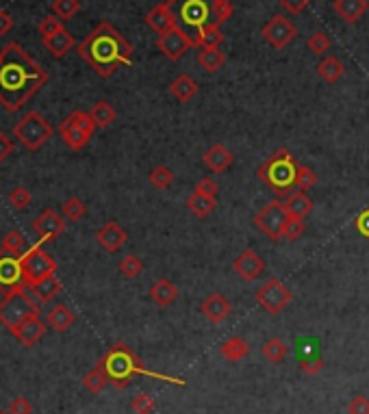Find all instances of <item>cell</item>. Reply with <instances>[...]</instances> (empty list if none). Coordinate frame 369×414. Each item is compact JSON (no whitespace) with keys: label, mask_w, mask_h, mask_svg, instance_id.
<instances>
[{"label":"cell","mask_w":369,"mask_h":414,"mask_svg":"<svg viewBox=\"0 0 369 414\" xmlns=\"http://www.w3.org/2000/svg\"><path fill=\"white\" fill-rule=\"evenodd\" d=\"M232 269H235V273H237L243 282H255L257 278L263 276V271H265V261H263L255 250H243V252L232 261Z\"/></svg>","instance_id":"2e32d148"},{"label":"cell","mask_w":369,"mask_h":414,"mask_svg":"<svg viewBox=\"0 0 369 414\" xmlns=\"http://www.w3.org/2000/svg\"><path fill=\"white\" fill-rule=\"evenodd\" d=\"M259 180H263L276 195H289L296 187L298 176V163L289 154V150H276L261 168L257 170Z\"/></svg>","instance_id":"277c9868"},{"label":"cell","mask_w":369,"mask_h":414,"mask_svg":"<svg viewBox=\"0 0 369 414\" xmlns=\"http://www.w3.org/2000/svg\"><path fill=\"white\" fill-rule=\"evenodd\" d=\"M22 261V271H24V286H33L39 280L57 273V261L44 250L42 243H35L33 247L24 252Z\"/></svg>","instance_id":"52a82bcc"},{"label":"cell","mask_w":369,"mask_h":414,"mask_svg":"<svg viewBox=\"0 0 369 414\" xmlns=\"http://www.w3.org/2000/svg\"><path fill=\"white\" fill-rule=\"evenodd\" d=\"M211 11H213V18H215L213 22L222 26L224 22H228L232 18L235 7H232L230 0H213V3H211Z\"/></svg>","instance_id":"f6af8a7d"},{"label":"cell","mask_w":369,"mask_h":414,"mask_svg":"<svg viewBox=\"0 0 369 414\" xmlns=\"http://www.w3.org/2000/svg\"><path fill=\"white\" fill-rule=\"evenodd\" d=\"M261 354L265 360H269L272 364H278L287 358V354H289V345H287L282 339H269L263 343L261 347Z\"/></svg>","instance_id":"8d00e7d4"},{"label":"cell","mask_w":369,"mask_h":414,"mask_svg":"<svg viewBox=\"0 0 369 414\" xmlns=\"http://www.w3.org/2000/svg\"><path fill=\"white\" fill-rule=\"evenodd\" d=\"M70 124H74L76 129H80L83 133H87L90 137H94V133H96V124H94V119H92V115L90 113H85V111H74V113H70L68 117H65Z\"/></svg>","instance_id":"b9f144b4"},{"label":"cell","mask_w":369,"mask_h":414,"mask_svg":"<svg viewBox=\"0 0 369 414\" xmlns=\"http://www.w3.org/2000/svg\"><path fill=\"white\" fill-rule=\"evenodd\" d=\"M61 213H63V217H65L68 222H80V219L85 217V213H87V206H85V202H83V200H78V197H70V200H65V202H63Z\"/></svg>","instance_id":"ab89813d"},{"label":"cell","mask_w":369,"mask_h":414,"mask_svg":"<svg viewBox=\"0 0 369 414\" xmlns=\"http://www.w3.org/2000/svg\"><path fill=\"white\" fill-rule=\"evenodd\" d=\"M22 256L0 252V291L9 293L24 286V271H22Z\"/></svg>","instance_id":"4fadbf2b"},{"label":"cell","mask_w":369,"mask_h":414,"mask_svg":"<svg viewBox=\"0 0 369 414\" xmlns=\"http://www.w3.org/2000/svg\"><path fill=\"white\" fill-rule=\"evenodd\" d=\"M196 46L198 48H220L222 41H224V33L220 28V24L211 22L207 26H202L198 33H196Z\"/></svg>","instance_id":"4dcf8cb0"},{"label":"cell","mask_w":369,"mask_h":414,"mask_svg":"<svg viewBox=\"0 0 369 414\" xmlns=\"http://www.w3.org/2000/svg\"><path fill=\"white\" fill-rule=\"evenodd\" d=\"M278 3L289 11L292 16H298L302 11H306V7L311 5V0H278Z\"/></svg>","instance_id":"db71d44e"},{"label":"cell","mask_w":369,"mask_h":414,"mask_svg":"<svg viewBox=\"0 0 369 414\" xmlns=\"http://www.w3.org/2000/svg\"><path fill=\"white\" fill-rule=\"evenodd\" d=\"M248 354H250V345L241 337H232V339H228L220 345V356L228 362H241Z\"/></svg>","instance_id":"1f68e13d"},{"label":"cell","mask_w":369,"mask_h":414,"mask_svg":"<svg viewBox=\"0 0 369 414\" xmlns=\"http://www.w3.org/2000/svg\"><path fill=\"white\" fill-rule=\"evenodd\" d=\"M37 315H39V302L33 298L28 286L5 293V300L0 302V323L9 329Z\"/></svg>","instance_id":"5b68a950"},{"label":"cell","mask_w":369,"mask_h":414,"mask_svg":"<svg viewBox=\"0 0 369 414\" xmlns=\"http://www.w3.org/2000/svg\"><path fill=\"white\" fill-rule=\"evenodd\" d=\"M317 74L321 80H326L328 85H335V82H339L346 74V65L335 57V55H328L319 61L317 65Z\"/></svg>","instance_id":"83f0119b"},{"label":"cell","mask_w":369,"mask_h":414,"mask_svg":"<svg viewBox=\"0 0 369 414\" xmlns=\"http://www.w3.org/2000/svg\"><path fill=\"white\" fill-rule=\"evenodd\" d=\"M315 185H317V174H315L311 168H306V165H298L296 187H298L300 191H306V189H311V187H315Z\"/></svg>","instance_id":"7dc6e473"},{"label":"cell","mask_w":369,"mask_h":414,"mask_svg":"<svg viewBox=\"0 0 369 414\" xmlns=\"http://www.w3.org/2000/svg\"><path fill=\"white\" fill-rule=\"evenodd\" d=\"M304 230H306V224H304V219H300V217H289V222H287V226H284V239H289V241H296V239H300L302 234H304Z\"/></svg>","instance_id":"f907efd6"},{"label":"cell","mask_w":369,"mask_h":414,"mask_svg":"<svg viewBox=\"0 0 369 414\" xmlns=\"http://www.w3.org/2000/svg\"><path fill=\"white\" fill-rule=\"evenodd\" d=\"M287 222H289V213H287L284 204L280 200L267 202L263 209L255 215V226L272 241L282 239Z\"/></svg>","instance_id":"9c48e42d"},{"label":"cell","mask_w":369,"mask_h":414,"mask_svg":"<svg viewBox=\"0 0 369 414\" xmlns=\"http://www.w3.org/2000/svg\"><path fill=\"white\" fill-rule=\"evenodd\" d=\"M61 291H63V284L59 282L57 276H48L31 286V293L39 304H50L57 295H61Z\"/></svg>","instance_id":"cb8c5ba5"},{"label":"cell","mask_w":369,"mask_h":414,"mask_svg":"<svg viewBox=\"0 0 369 414\" xmlns=\"http://www.w3.org/2000/svg\"><path fill=\"white\" fill-rule=\"evenodd\" d=\"M100 364L105 366L107 376H109V380H111V384L115 388H127L135 376H146V378L161 380V382H168V384H176V386H185L187 384L181 378H172V376L156 374V371L146 369V364L141 362V358L129 345H124V343H115L102 356Z\"/></svg>","instance_id":"3957f363"},{"label":"cell","mask_w":369,"mask_h":414,"mask_svg":"<svg viewBox=\"0 0 369 414\" xmlns=\"http://www.w3.org/2000/svg\"><path fill=\"white\" fill-rule=\"evenodd\" d=\"M333 9L346 24H356L367 16L369 0H335Z\"/></svg>","instance_id":"7402d4cb"},{"label":"cell","mask_w":369,"mask_h":414,"mask_svg":"<svg viewBox=\"0 0 369 414\" xmlns=\"http://www.w3.org/2000/svg\"><path fill=\"white\" fill-rule=\"evenodd\" d=\"M14 28V18L7 9H0V37L7 35Z\"/></svg>","instance_id":"680465c9"},{"label":"cell","mask_w":369,"mask_h":414,"mask_svg":"<svg viewBox=\"0 0 369 414\" xmlns=\"http://www.w3.org/2000/svg\"><path fill=\"white\" fill-rule=\"evenodd\" d=\"M53 126L46 121V117L37 111H28L16 126H14V137L31 152H37L50 137H53Z\"/></svg>","instance_id":"8992f818"},{"label":"cell","mask_w":369,"mask_h":414,"mask_svg":"<svg viewBox=\"0 0 369 414\" xmlns=\"http://www.w3.org/2000/svg\"><path fill=\"white\" fill-rule=\"evenodd\" d=\"M198 63H200V67H202L204 72L215 74V72H220V70L224 67L226 57H224V53H222L220 48H200V53H198Z\"/></svg>","instance_id":"836d02e7"},{"label":"cell","mask_w":369,"mask_h":414,"mask_svg":"<svg viewBox=\"0 0 369 414\" xmlns=\"http://www.w3.org/2000/svg\"><path fill=\"white\" fill-rule=\"evenodd\" d=\"M76 50L100 78H109L122 65L133 63V46L111 22H100Z\"/></svg>","instance_id":"7a4b0ae2"},{"label":"cell","mask_w":369,"mask_h":414,"mask_svg":"<svg viewBox=\"0 0 369 414\" xmlns=\"http://www.w3.org/2000/svg\"><path fill=\"white\" fill-rule=\"evenodd\" d=\"M37 31H39V35H42V39H44V37H50V35L63 31V22L57 16H46V18H42V22L37 24Z\"/></svg>","instance_id":"681fc988"},{"label":"cell","mask_w":369,"mask_h":414,"mask_svg":"<svg viewBox=\"0 0 369 414\" xmlns=\"http://www.w3.org/2000/svg\"><path fill=\"white\" fill-rule=\"evenodd\" d=\"M96 241H98V245L102 247L105 252L115 254V252L122 250V247H124V243L129 241V234H127V230L122 228L117 222H107L96 232Z\"/></svg>","instance_id":"d6986e66"},{"label":"cell","mask_w":369,"mask_h":414,"mask_svg":"<svg viewBox=\"0 0 369 414\" xmlns=\"http://www.w3.org/2000/svg\"><path fill=\"white\" fill-rule=\"evenodd\" d=\"M59 135H61V139H63V143L70 148V150H83L87 143H90V135L87 133H83L80 129H76L74 124H70L68 119H63L61 121V126H59Z\"/></svg>","instance_id":"f1b7e54d"},{"label":"cell","mask_w":369,"mask_h":414,"mask_svg":"<svg viewBox=\"0 0 369 414\" xmlns=\"http://www.w3.org/2000/svg\"><path fill=\"white\" fill-rule=\"evenodd\" d=\"M170 94L178 100V102H189L196 98L198 94V82L189 76V74H178L174 80H172V85H170Z\"/></svg>","instance_id":"f546056e"},{"label":"cell","mask_w":369,"mask_h":414,"mask_svg":"<svg viewBox=\"0 0 369 414\" xmlns=\"http://www.w3.org/2000/svg\"><path fill=\"white\" fill-rule=\"evenodd\" d=\"M348 414H369V399L365 395H356L348 403Z\"/></svg>","instance_id":"f5cc1de1"},{"label":"cell","mask_w":369,"mask_h":414,"mask_svg":"<svg viewBox=\"0 0 369 414\" xmlns=\"http://www.w3.org/2000/svg\"><path fill=\"white\" fill-rule=\"evenodd\" d=\"M232 160H235V156H232V152L224 143H213L207 152L202 154V163L207 165L213 174L226 172L232 165Z\"/></svg>","instance_id":"44dd1931"},{"label":"cell","mask_w":369,"mask_h":414,"mask_svg":"<svg viewBox=\"0 0 369 414\" xmlns=\"http://www.w3.org/2000/svg\"><path fill=\"white\" fill-rule=\"evenodd\" d=\"M80 11V0H53V13L59 20H72Z\"/></svg>","instance_id":"60d3db41"},{"label":"cell","mask_w":369,"mask_h":414,"mask_svg":"<svg viewBox=\"0 0 369 414\" xmlns=\"http://www.w3.org/2000/svg\"><path fill=\"white\" fill-rule=\"evenodd\" d=\"M156 48L166 55L170 61H178L191 48H198V46H196V39L187 31H183L181 26H174L172 31L156 37Z\"/></svg>","instance_id":"30bf717a"},{"label":"cell","mask_w":369,"mask_h":414,"mask_svg":"<svg viewBox=\"0 0 369 414\" xmlns=\"http://www.w3.org/2000/svg\"><path fill=\"white\" fill-rule=\"evenodd\" d=\"M107 384H111V380H109V376H107V371H105V366L98 362L90 374L83 378V386L92 393V395H98V393H102L105 388H107Z\"/></svg>","instance_id":"d590c367"},{"label":"cell","mask_w":369,"mask_h":414,"mask_svg":"<svg viewBox=\"0 0 369 414\" xmlns=\"http://www.w3.org/2000/svg\"><path fill=\"white\" fill-rule=\"evenodd\" d=\"M48 82L46 70L18 41L0 48V104L16 113Z\"/></svg>","instance_id":"6da1fadb"},{"label":"cell","mask_w":369,"mask_h":414,"mask_svg":"<svg viewBox=\"0 0 369 414\" xmlns=\"http://www.w3.org/2000/svg\"><path fill=\"white\" fill-rule=\"evenodd\" d=\"M284 209L289 213V217H309L313 213V200L304 193V191H292L289 195L284 197Z\"/></svg>","instance_id":"d4e9b609"},{"label":"cell","mask_w":369,"mask_h":414,"mask_svg":"<svg viewBox=\"0 0 369 414\" xmlns=\"http://www.w3.org/2000/svg\"><path fill=\"white\" fill-rule=\"evenodd\" d=\"M170 3H172V5H176V3H178V0H170Z\"/></svg>","instance_id":"91938a15"},{"label":"cell","mask_w":369,"mask_h":414,"mask_svg":"<svg viewBox=\"0 0 369 414\" xmlns=\"http://www.w3.org/2000/svg\"><path fill=\"white\" fill-rule=\"evenodd\" d=\"M11 334H14L22 345L33 347L35 343H39V339H42V337L46 334V323H44L42 319H39V315H37V317H31V319L22 321L20 325H16V327L11 329Z\"/></svg>","instance_id":"ffe728a7"},{"label":"cell","mask_w":369,"mask_h":414,"mask_svg":"<svg viewBox=\"0 0 369 414\" xmlns=\"http://www.w3.org/2000/svg\"><path fill=\"white\" fill-rule=\"evenodd\" d=\"M354 228L360 236L369 239V209H365L356 219H354Z\"/></svg>","instance_id":"6f0895ef"},{"label":"cell","mask_w":369,"mask_h":414,"mask_svg":"<svg viewBox=\"0 0 369 414\" xmlns=\"http://www.w3.org/2000/svg\"><path fill=\"white\" fill-rule=\"evenodd\" d=\"M200 312H202V317L207 319L209 323L220 325V323H224V321L230 317L232 304H230L222 293H211V295H207V298L202 300Z\"/></svg>","instance_id":"e0dca14e"},{"label":"cell","mask_w":369,"mask_h":414,"mask_svg":"<svg viewBox=\"0 0 369 414\" xmlns=\"http://www.w3.org/2000/svg\"><path fill=\"white\" fill-rule=\"evenodd\" d=\"M154 399L148 395V393H139V395H135L133 397V401H131V410L135 412V414H152L154 412Z\"/></svg>","instance_id":"c3c4849f"},{"label":"cell","mask_w":369,"mask_h":414,"mask_svg":"<svg viewBox=\"0 0 369 414\" xmlns=\"http://www.w3.org/2000/svg\"><path fill=\"white\" fill-rule=\"evenodd\" d=\"M33 230L39 236V243H48V241H55L57 236H61L65 232V222L57 211L48 209L39 217H35Z\"/></svg>","instance_id":"9a60e30c"},{"label":"cell","mask_w":369,"mask_h":414,"mask_svg":"<svg viewBox=\"0 0 369 414\" xmlns=\"http://www.w3.org/2000/svg\"><path fill=\"white\" fill-rule=\"evenodd\" d=\"M257 304L267 312V315H278L282 312L287 306L292 304L294 300V293H292V288L287 286L284 282H280L278 278H272L267 282H263L259 288H257Z\"/></svg>","instance_id":"ba28073f"},{"label":"cell","mask_w":369,"mask_h":414,"mask_svg":"<svg viewBox=\"0 0 369 414\" xmlns=\"http://www.w3.org/2000/svg\"><path fill=\"white\" fill-rule=\"evenodd\" d=\"M90 115H92V119H94V124H96L98 129H107V126H111V124L115 121V117H117L115 109H113L109 102H105V100L96 102V104L92 107Z\"/></svg>","instance_id":"74e56055"},{"label":"cell","mask_w":369,"mask_h":414,"mask_svg":"<svg viewBox=\"0 0 369 414\" xmlns=\"http://www.w3.org/2000/svg\"><path fill=\"white\" fill-rule=\"evenodd\" d=\"M141 271H144V263L135 254H129V256H124L119 261V273L124 278H129V280H135Z\"/></svg>","instance_id":"7bdbcfd3"},{"label":"cell","mask_w":369,"mask_h":414,"mask_svg":"<svg viewBox=\"0 0 369 414\" xmlns=\"http://www.w3.org/2000/svg\"><path fill=\"white\" fill-rule=\"evenodd\" d=\"M146 24L156 33V35H163V33H168L172 31L176 24V13L172 11V3L170 0H166V3H159L154 5L148 13H146Z\"/></svg>","instance_id":"ac0fdd59"},{"label":"cell","mask_w":369,"mask_h":414,"mask_svg":"<svg viewBox=\"0 0 369 414\" xmlns=\"http://www.w3.org/2000/svg\"><path fill=\"white\" fill-rule=\"evenodd\" d=\"M150 300L159 306V308H168L176 302L178 298V288L174 286L172 280L168 278H159L152 286H150V291H148Z\"/></svg>","instance_id":"603a6c76"},{"label":"cell","mask_w":369,"mask_h":414,"mask_svg":"<svg viewBox=\"0 0 369 414\" xmlns=\"http://www.w3.org/2000/svg\"><path fill=\"white\" fill-rule=\"evenodd\" d=\"M148 180L154 189L159 191H166L170 189V185L174 183V172L168 168V165H159V168H154L150 174H148Z\"/></svg>","instance_id":"f35d334b"},{"label":"cell","mask_w":369,"mask_h":414,"mask_svg":"<svg viewBox=\"0 0 369 414\" xmlns=\"http://www.w3.org/2000/svg\"><path fill=\"white\" fill-rule=\"evenodd\" d=\"M44 41V48L55 57V59H61V57H65L72 48H74V37H72V33L70 31H59V33H55V35H50V37H44L42 39Z\"/></svg>","instance_id":"484cf974"},{"label":"cell","mask_w":369,"mask_h":414,"mask_svg":"<svg viewBox=\"0 0 369 414\" xmlns=\"http://www.w3.org/2000/svg\"><path fill=\"white\" fill-rule=\"evenodd\" d=\"M0 414H7V412H0Z\"/></svg>","instance_id":"94428289"},{"label":"cell","mask_w":369,"mask_h":414,"mask_svg":"<svg viewBox=\"0 0 369 414\" xmlns=\"http://www.w3.org/2000/svg\"><path fill=\"white\" fill-rule=\"evenodd\" d=\"M31 191L28 189H24V187H16V189H11V193H9V197H7V202L11 204V209H16V211H24L26 206L31 204Z\"/></svg>","instance_id":"bcb514c9"},{"label":"cell","mask_w":369,"mask_h":414,"mask_svg":"<svg viewBox=\"0 0 369 414\" xmlns=\"http://www.w3.org/2000/svg\"><path fill=\"white\" fill-rule=\"evenodd\" d=\"M31 412H33V408H31L28 399H24V397L14 399L7 408V414H31Z\"/></svg>","instance_id":"11a10c76"},{"label":"cell","mask_w":369,"mask_h":414,"mask_svg":"<svg viewBox=\"0 0 369 414\" xmlns=\"http://www.w3.org/2000/svg\"><path fill=\"white\" fill-rule=\"evenodd\" d=\"M306 48L313 53V55H326L331 50V37H328L323 31H315L309 41H306Z\"/></svg>","instance_id":"ee69618b"},{"label":"cell","mask_w":369,"mask_h":414,"mask_svg":"<svg viewBox=\"0 0 369 414\" xmlns=\"http://www.w3.org/2000/svg\"><path fill=\"white\" fill-rule=\"evenodd\" d=\"M0 252H5V254H14V256H24L26 252V239L22 236L20 230H9L3 241H0Z\"/></svg>","instance_id":"e575fe53"},{"label":"cell","mask_w":369,"mask_h":414,"mask_svg":"<svg viewBox=\"0 0 369 414\" xmlns=\"http://www.w3.org/2000/svg\"><path fill=\"white\" fill-rule=\"evenodd\" d=\"M261 35H263V39L267 41L272 48L282 50V48H287L296 39L298 28H296V24L289 18H284V16H272L263 24Z\"/></svg>","instance_id":"8fae6325"},{"label":"cell","mask_w":369,"mask_h":414,"mask_svg":"<svg viewBox=\"0 0 369 414\" xmlns=\"http://www.w3.org/2000/svg\"><path fill=\"white\" fill-rule=\"evenodd\" d=\"M14 154V141L7 133L0 131V163H5Z\"/></svg>","instance_id":"9f6ffc18"},{"label":"cell","mask_w":369,"mask_h":414,"mask_svg":"<svg viewBox=\"0 0 369 414\" xmlns=\"http://www.w3.org/2000/svg\"><path fill=\"white\" fill-rule=\"evenodd\" d=\"M211 3L213 0H185V3L181 5V20L183 24L196 35L202 26L211 24Z\"/></svg>","instance_id":"7c38bea8"},{"label":"cell","mask_w":369,"mask_h":414,"mask_svg":"<svg viewBox=\"0 0 369 414\" xmlns=\"http://www.w3.org/2000/svg\"><path fill=\"white\" fill-rule=\"evenodd\" d=\"M74 321H76V317H74L72 308L65 304H55L46 315V323L55 329V332H68V329L74 325Z\"/></svg>","instance_id":"4316f807"},{"label":"cell","mask_w":369,"mask_h":414,"mask_svg":"<svg viewBox=\"0 0 369 414\" xmlns=\"http://www.w3.org/2000/svg\"><path fill=\"white\" fill-rule=\"evenodd\" d=\"M193 193H200V195H207V197H218V193H220V185L213 180V178H200L198 183H196V189H193Z\"/></svg>","instance_id":"816d5d0a"},{"label":"cell","mask_w":369,"mask_h":414,"mask_svg":"<svg viewBox=\"0 0 369 414\" xmlns=\"http://www.w3.org/2000/svg\"><path fill=\"white\" fill-rule=\"evenodd\" d=\"M215 197H207V195H200V193H191L187 197V209L193 217L198 219H204V217H209L213 211H215Z\"/></svg>","instance_id":"d6a6232c"},{"label":"cell","mask_w":369,"mask_h":414,"mask_svg":"<svg viewBox=\"0 0 369 414\" xmlns=\"http://www.w3.org/2000/svg\"><path fill=\"white\" fill-rule=\"evenodd\" d=\"M296 358H298L300 371L306 376H311V378L321 374L323 366H326L323 358L319 356V347H317L315 339H300L296 343Z\"/></svg>","instance_id":"5bb4252c"}]
</instances>
